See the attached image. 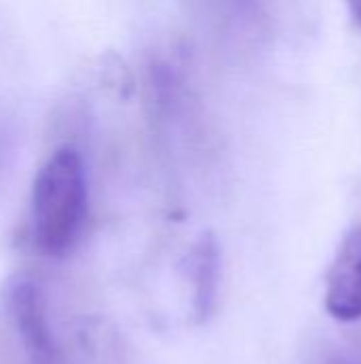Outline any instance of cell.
I'll return each mask as SVG.
<instances>
[{
    "label": "cell",
    "instance_id": "6da1fadb",
    "mask_svg": "<svg viewBox=\"0 0 361 364\" xmlns=\"http://www.w3.org/2000/svg\"><path fill=\"white\" fill-rule=\"evenodd\" d=\"M87 179L81 154L74 147L55 149L38 168L32 183L30 222L32 239L40 254L68 256L87 220Z\"/></svg>",
    "mask_w": 361,
    "mask_h": 364
},
{
    "label": "cell",
    "instance_id": "7a4b0ae2",
    "mask_svg": "<svg viewBox=\"0 0 361 364\" xmlns=\"http://www.w3.org/2000/svg\"><path fill=\"white\" fill-rule=\"evenodd\" d=\"M6 309L13 322V328L21 341L26 358L30 364H57L60 350L51 333L47 318L45 299L30 279H17L9 286Z\"/></svg>",
    "mask_w": 361,
    "mask_h": 364
},
{
    "label": "cell",
    "instance_id": "3957f363",
    "mask_svg": "<svg viewBox=\"0 0 361 364\" xmlns=\"http://www.w3.org/2000/svg\"><path fill=\"white\" fill-rule=\"evenodd\" d=\"M326 309L338 322L361 320V228L345 235L326 277Z\"/></svg>",
    "mask_w": 361,
    "mask_h": 364
},
{
    "label": "cell",
    "instance_id": "277c9868",
    "mask_svg": "<svg viewBox=\"0 0 361 364\" xmlns=\"http://www.w3.org/2000/svg\"><path fill=\"white\" fill-rule=\"evenodd\" d=\"M183 275L189 282L191 314L198 322H206L215 307L221 279V252L213 232H204L183 258Z\"/></svg>",
    "mask_w": 361,
    "mask_h": 364
},
{
    "label": "cell",
    "instance_id": "5b68a950",
    "mask_svg": "<svg viewBox=\"0 0 361 364\" xmlns=\"http://www.w3.org/2000/svg\"><path fill=\"white\" fill-rule=\"evenodd\" d=\"M9 145H11V134H9L6 126L0 122V168H2L4 158H6V154H9Z\"/></svg>",
    "mask_w": 361,
    "mask_h": 364
},
{
    "label": "cell",
    "instance_id": "8992f818",
    "mask_svg": "<svg viewBox=\"0 0 361 364\" xmlns=\"http://www.w3.org/2000/svg\"><path fill=\"white\" fill-rule=\"evenodd\" d=\"M349 6V13L353 15V19L361 26V0H345Z\"/></svg>",
    "mask_w": 361,
    "mask_h": 364
}]
</instances>
